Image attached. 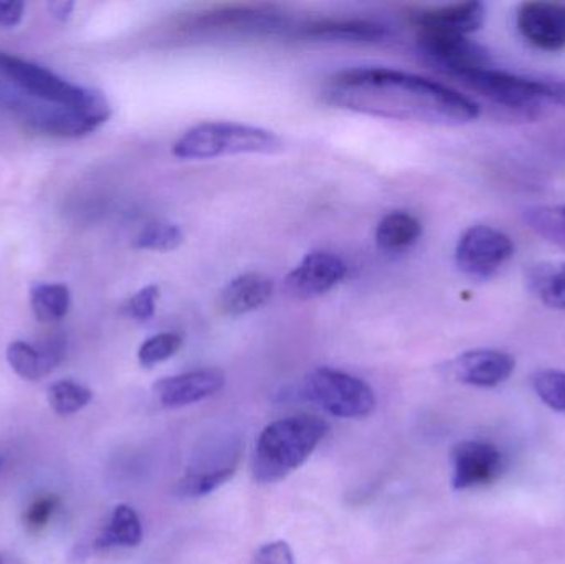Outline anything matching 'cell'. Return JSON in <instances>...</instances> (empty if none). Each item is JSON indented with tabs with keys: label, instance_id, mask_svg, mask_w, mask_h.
Here are the masks:
<instances>
[{
	"label": "cell",
	"instance_id": "33",
	"mask_svg": "<svg viewBox=\"0 0 565 564\" xmlns=\"http://www.w3.org/2000/svg\"><path fill=\"white\" fill-rule=\"evenodd\" d=\"M23 10H25V3L20 2V0L0 2V26L13 29V26L19 25L23 17Z\"/></svg>",
	"mask_w": 565,
	"mask_h": 564
},
{
	"label": "cell",
	"instance_id": "2",
	"mask_svg": "<svg viewBox=\"0 0 565 564\" xmlns=\"http://www.w3.org/2000/svg\"><path fill=\"white\" fill-rule=\"evenodd\" d=\"M329 426L316 416L282 417L262 430L252 470L257 482L275 483L298 470L318 449Z\"/></svg>",
	"mask_w": 565,
	"mask_h": 564
},
{
	"label": "cell",
	"instance_id": "8",
	"mask_svg": "<svg viewBox=\"0 0 565 564\" xmlns=\"http://www.w3.org/2000/svg\"><path fill=\"white\" fill-rule=\"evenodd\" d=\"M514 255L510 235L491 225L467 228L455 248L458 270L475 280H490Z\"/></svg>",
	"mask_w": 565,
	"mask_h": 564
},
{
	"label": "cell",
	"instance_id": "11",
	"mask_svg": "<svg viewBox=\"0 0 565 564\" xmlns=\"http://www.w3.org/2000/svg\"><path fill=\"white\" fill-rule=\"evenodd\" d=\"M451 486L455 490L490 486L503 472V454L497 446L481 440H465L451 450Z\"/></svg>",
	"mask_w": 565,
	"mask_h": 564
},
{
	"label": "cell",
	"instance_id": "12",
	"mask_svg": "<svg viewBox=\"0 0 565 564\" xmlns=\"http://www.w3.org/2000/svg\"><path fill=\"white\" fill-rule=\"evenodd\" d=\"M348 274V265L331 252L318 251L306 255L286 277V288L301 300L322 297L341 284Z\"/></svg>",
	"mask_w": 565,
	"mask_h": 564
},
{
	"label": "cell",
	"instance_id": "9",
	"mask_svg": "<svg viewBox=\"0 0 565 564\" xmlns=\"http://www.w3.org/2000/svg\"><path fill=\"white\" fill-rule=\"evenodd\" d=\"M0 72L30 98L50 105L75 106L88 98L92 88L73 85L55 73L26 60L0 52Z\"/></svg>",
	"mask_w": 565,
	"mask_h": 564
},
{
	"label": "cell",
	"instance_id": "5",
	"mask_svg": "<svg viewBox=\"0 0 565 564\" xmlns=\"http://www.w3.org/2000/svg\"><path fill=\"white\" fill-rule=\"evenodd\" d=\"M43 103V102H42ZM12 108L22 115L36 131L62 138H78L105 125L111 116L108 99L98 89H92L85 102L75 106H60L30 99H13Z\"/></svg>",
	"mask_w": 565,
	"mask_h": 564
},
{
	"label": "cell",
	"instance_id": "10",
	"mask_svg": "<svg viewBox=\"0 0 565 564\" xmlns=\"http://www.w3.org/2000/svg\"><path fill=\"white\" fill-rule=\"evenodd\" d=\"M418 50L430 65L454 78L490 65V56L483 46L455 33L418 32Z\"/></svg>",
	"mask_w": 565,
	"mask_h": 564
},
{
	"label": "cell",
	"instance_id": "4",
	"mask_svg": "<svg viewBox=\"0 0 565 564\" xmlns=\"http://www.w3.org/2000/svg\"><path fill=\"white\" fill-rule=\"evenodd\" d=\"M457 79L491 105L527 118L553 105L546 78H531L488 65L470 70Z\"/></svg>",
	"mask_w": 565,
	"mask_h": 564
},
{
	"label": "cell",
	"instance_id": "6",
	"mask_svg": "<svg viewBox=\"0 0 565 564\" xmlns=\"http://www.w3.org/2000/svg\"><path fill=\"white\" fill-rule=\"evenodd\" d=\"M302 394L339 419H364L374 413L377 403L365 381L332 368H316L306 374Z\"/></svg>",
	"mask_w": 565,
	"mask_h": 564
},
{
	"label": "cell",
	"instance_id": "13",
	"mask_svg": "<svg viewBox=\"0 0 565 564\" xmlns=\"http://www.w3.org/2000/svg\"><path fill=\"white\" fill-rule=\"evenodd\" d=\"M516 25L523 39L544 52L565 46V3L523 2L518 7Z\"/></svg>",
	"mask_w": 565,
	"mask_h": 564
},
{
	"label": "cell",
	"instance_id": "14",
	"mask_svg": "<svg viewBox=\"0 0 565 564\" xmlns=\"http://www.w3.org/2000/svg\"><path fill=\"white\" fill-rule=\"evenodd\" d=\"M224 386V371L202 368L158 381L154 384V394L166 409H181L215 396Z\"/></svg>",
	"mask_w": 565,
	"mask_h": 564
},
{
	"label": "cell",
	"instance_id": "24",
	"mask_svg": "<svg viewBox=\"0 0 565 564\" xmlns=\"http://www.w3.org/2000/svg\"><path fill=\"white\" fill-rule=\"evenodd\" d=\"M523 222L534 234L565 251V204L530 205L523 211Z\"/></svg>",
	"mask_w": 565,
	"mask_h": 564
},
{
	"label": "cell",
	"instance_id": "23",
	"mask_svg": "<svg viewBox=\"0 0 565 564\" xmlns=\"http://www.w3.org/2000/svg\"><path fill=\"white\" fill-rule=\"evenodd\" d=\"M422 224L408 212L395 211L385 215L375 228V242L385 252L411 248L420 238Z\"/></svg>",
	"mask_w": 565,
	"mask_h": 564
},
{
	"label": "cell",
	"instance_id": "3",
	"mask_svg": "<svg viewBox=\"0 0 565 564\" xmlns=\"http://www.w3.org/2000/svg\"><path fill=\"white\" fill-rule=\"evenodd\" d=\"M282 149L280 136L260 126L234 121H207L188 129L172 145L179 159H212L234 155H275Z\"/></svg>",
	"mask_w": 565,
	"mask_h": 564
},
{
	"label": "cell",
	"instance_id": "17",
	"mask_svg": "<svg viewBox=\"0 0 565 564\" xmlns=\"http://www.w3.org/2000/svg\"><path fill=\"white\" fill-rule=\"evenodd\" d=\"M484 19H487V9L481 2L428 7L412 13V22L417 25L418 32L455 33V35L465 36L480 30Z\"/></svg>",
	"mask_w": 565,
	"mask_h": 564
},
{
	"label": "cell",
	"instance_id": "18",
	"mask_svg": "<svg viewBox=\"0 0 565 564\" xmlns=\"http://www.w3.org/2000/svg\"><path fill=\"white\" fill-rule=\"evenodd\" d=\"M274 291L275 284L270 277L248 272L225 285L218 297V307L225 315L241 317L265 307L274 297Z\"/></svg>",
	"mask_w": 565,
	"mask_h": 564
},
{
	"label": "cell",
	"instance_id": "1",
	"mask_svg": "<svg viewBox=\"0 0 565 564\" xmlns=\"http://www.w3.org/2000/svg\"><path fill=\"white\" fill-rule=\"evenodd\" d=\"M322 99L334 108L424 125L460 126L480 116V106L463 93L384 66L335 73L326 82Z\"/></svg>",
	"mask_w": 565,
	"mask_h": 564
},
{
	"label": "cell",
	"instance_id": "34",
	"mask_svg": "<svg viewBox=\"0 0 565 564\" xmlns=\"http://www.w3.org/2000/svg\"><path fill=\"white\" fill-rule=\"evenodd\" d=\"M546 82L551 89L553 105H561L565 108V76H553V78H546Z\"/></svg>",
	"mask_w": 565,
	"mask_h": 564
},
{
	"label": "cell",
	"instance_id": "29",
	"mask_svg": "<svg viewBox=\"0 0 565 564\" xmlns=\"http://www.w3.org/2000/svg\"><path fill=\"white\" fill-rule=\"evenodd\" d=\"M533 390L550 409L565 413V371H537L533 376Z\"/></svg>",
	"mask_w": 565,
	"mask_h": 564
},
{
	"label": "cell",
	"instance_id": "16",
	"mask_svg": "<svg viewBox=\"0 0 565 564\" xmlns=\"http://www.w3.org/2000/svg\"><path fill=\"white\" fill-rule=\"evenodd\" d=\"M516 360L500 350H471L451 363V373L460 383L475 387H497L507 383Z\"/></svg>",
	"mask_w": 565,
	"mask_h": 564
},
{
	"label": "cell",
	"instance_id": "27",
	"mask_svg": "<svg viewBox=\"0 0 565 564\" xmlns=\"http://www.w3.org/2000/svg\"><path fill=\"white\" fill-rule=\"evenodd\" d=\"M184 242L181 227L171 222H151L135 238L139 251L171 252Z\"/></svg>",
	"mask_w": 565,
	"mask_h": 564
},
{
	"label": "cell",
	"instance_id": "35",
	"mask_svg": "<svg viewBox=\"0 0 565 564\" xmlns=\"http://www.w3.org/2000/svg\"><path fill=\"white\" fill-rule=\"evenodd\" d=\"M49 9L53 17L65 22L72 13L73 2H52L49 3Z\"/></svg>",
	"mask_w": 565,
	"mask_h": 564
},
{
	"label": "cell",
	"instance_id": "32",
	"mask_svg": "<svg viewBox=\"0 0 565 564\" xmlns=\"http://www.w3.org/2000/svg\"><path fill=\"white\" fill-rule=\"evenodd\" d=\"M252 564H295V555L288 543L271 542L258 549Z\"/></svg>",
	"mask_w": 565,
	"mask_h": 564
},
{
	"label": "cell",
	"instance_id": "20",
	"mask_svg": "<svg viewBox=\"0 0 565 564\" xmlns=\"http://www.w3.org/2000/svg\"><path fill=\"white\" fill-rule=\"evenodd\" d=\"M301 35L324 42L375 43L387 39V26L372 20L321 19L301 26Z\"/></svg>",
	"mask_w": 565,
	"mask_h": 564
},
{
	"label": "cell",
	"instance_id": "22",
	"mask_svg": "<svg viewBox=\"0 0 565 564\" xmlns=\"http://www.w3.org/2000/svg\"><path fill=\"white\" fill-rule=\"evenodd\" d=\"M142 523L135 509L129 506H118L113 510L111 519L105 532L98 536L95 546L98 550L136 549L142 542Z\"/></svg>",
	"mask_w": 565,
	"mask_h": 564
},
{
	"label": "cell",
	"instance_id": "28",
	"mask_svg": "<svg viewBox=\"0 0 565 564\" xmlns=\"http://www.w3.org/2000/svg\"><path fill=\"white\" fill-rule=\"evenodd\" d=\"M182 348V337L178 333H159L148 338L138 351V360L141 366L154 368L164 361L171 360Z\"/></svg>",
	"mask_w": 565,
	"mask_h": 564
},
{
	"label": "cell",
	"instance_id": "30",
	"mask_svg": "<svg viewBox=\"0 0 565 564\" xmlns=\"http://www.w3.org/2000/svg\"><path fill=\"white\" fill-rule=\"evenodd\" d=\"M159 295L161 294H159L158 285H148V287L141 288L126 304V315L139 323L151 320L156 315V308H158Z\"/></svg>",
	"mask_w": 565,
	"mask_h": 564
},
{
	"label": "cell",
	"instance_id": "31",
	"mask_svg": "<svg viewBox=\"0 0 565 564\" xmlns=\"http://www.w3.org/2000/svg\"><path fill=\"white\" fill-rule=\"evenodd\" d=\"M56 507H58L56 497H43V499L35 500L23 515L26 529L30 532H40V530L45 529L53 513H55Z\"/></svg>",
	"mask_w": 565,
	"mask_h": 564
},
{
	"label": "cell",
	"instance_id": "26",
	"mask_svg": "<svg viewBox=\"0 0 565 564\" xmlns=\"http://www.w3.org/2000/svg\"><path fill=\"white\" fill-rule=\"evenodd\" d=\"M93 393L75 381H56L49 387V403L58 416H72L92 403Z\"/></svg>",
	"mask_w": 565,
	"mask_h": 564
},
{
	"label": "cell",
	"instance_id": "15",
	"mask_svg": "<svg viewBox=\"0 0 565 564\" xmlns=\"http://www.w3.org/2000/svg\"><path fill=\"white\" fill-rule=\"evenodd\" d=\"M211 457L212 459L201 457L198 464L175 483L174 493L178 499H202L227 483L237 472L241 444H231L227 449H222L217 456Z\"/></svg>",
	"mask_w": 565,
	"mask_h": 564
},
{
	"label": "cell",
	"instance_id": "7",
	"mask_svg": "<svg viewBox=\"0 0 565 564\" xmlns=\"http://www.w3.org/2000/svg\"><path fill=\"white\" fill-rule=\"evenodd\" d=\"M289 29V19L265 7H227L192 17L182 25L188 35H274Z\"/></svg>",
	"mask_w": 565,
	"mask_h": 564
},
{
	"label": "cell",
	"instance_id": "25",
	"mask_svg": "<svg viewBox=\"0 0 565 564\" xmlns=\"http://www.w3.org/2000/svg\"><path fill=\"white\" fill-rule=\"evenodd\" d=\"M72 297L66 285L39 284L30 290V307L36 320L55 323L68 313Z\"/></svg>",
	"mask_w": 565,
	"mask_h": 564
},
{
	"label": "cell",
	"instance_id": "21",
	"mask_svg": "<svg viewBox=\"0 0 565 564\" xmlns=\"http://www.w3.org/2000/svg\"><path fill=\"white\" fill-rule=\"evenodd\" d=\"M527 290L544 307L565 310V262H540L526 270Z\"/></svg>",
	"mask_w": 565,
	"mask_h": 564
},
{
	"label": "cell",
	"instance_id": "19",
	"mask_svg": "<svg viewBox=\"0 0 565 564\" xmlns=\"http://www.w3.org/2000/svg\"><path fill=\"white\" fill-rule=\"evenodd\" d=\"M65 357V343L60 338L35 348L25 341H13L7 348L10 368L25 381H40L49 376Z\"/></svg>",
	"mask_w": 565,
	"mask_h": 564
},
{
	"label": "cell",
	"instance_id": "36",
	"mask_svg": "<svg viewBox=\"0 0 565 564\" xmlns=\"http://www.w3.org/2000/svg\"><path fill=\"white\" fill-rule=\"evenodd\" d=\"M0 564H2V562H0Z\"/></svg>",
	"mask_w": 565,
	"mask_h": 564
}]
</instances>
